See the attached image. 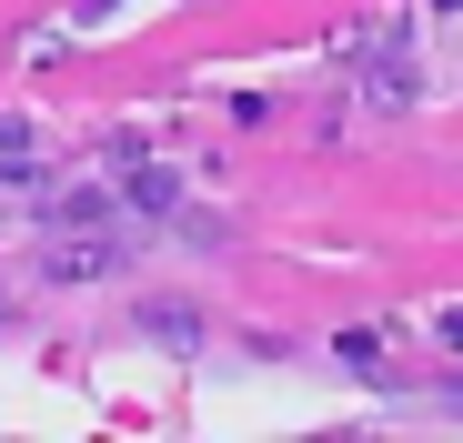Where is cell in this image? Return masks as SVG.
<instances>
[{
  "label": "cell",
  "mask_w": 463,
  "mask_h": 443,
  "mask_svg": "<svg viewBox=\"0 0 463 443\" xmlns=\"http://www.w3.org/2000/svg\"><path fill=\"white\" fill-rule=\"evenodd\" d=\"M111 262H121L111 222H61V232L41 242V282H101Z\"/></svg>",
  "instance_id": "6da1fadb"
},
{
  "label": "cell",
  "mask_w": 463,
  "mask_h": 443,
  "mask_svg": "<svg viewBox=\"0 0 463 443\" xmlns=\"http://www.w3.org/2000/svg\"><path fill=\"white\" fill-rule=\"evenodd\" d=\"M121 202H131V212H162V222H172V212H182V182H172V172H151V162L131 152V162H121Z\"/></svg>",
  "instance_id": "7a4b0ae2"
},
{
  "label": "cell",
  "mask_w": 463,
  "mask_h": 443,
  "mask_svg": "<svg viewBox=\"0 0 463 443\" xmlns=\"http://www.w3.org/2000/svg\"><path fill=\"white\" fill-rule=\"evenodd\" d=\"M363 91H373L383 111H403V101L423 91V71H413V51H373V71H363Z\"/></svg>",
  "instance_id": "3957f363"
},
{
  "label": "cell",
  "mask_w": 463,
  "mask_h": 443,
  "mask_svg": "<svg viewBox=\"0 0 463 443\" xmlns=\"http://www.w3.org/2000/svg\"><path fill=\"white\" fill-rule=\"evenodd\" d=\"M41 162V141H31V121H0V182H21Z\"/></svg>",
  "instance_id": "277c9868"
},
{
  "label": "cell",
  "mask_w": 463,
  "mask_h": 443,
  "mask_svg": "<svg viewBox=\"0 0 463 443\" xmlns=\"http://www.w3.org/2000/svg\"><path fill=\"white\" fill-rule=\"evenodd\" d=\"M353 51L373 61V51H403V11H373V21H353Z\"/></svg>",
  "instance_id": "5b68a950"
},
{
  "label": "cell",
  "mask_w": 463,
  "mask_h": 443,
  "mask_svg": "<svg viewBox=\"0 0 463 443\" xmlns=\"http://www.w3.org/2000/svg\"><path fill=\"white\" fill-rule=\"evenodd\" d=\"M333 353L353 363V373H383V333H333Z\"/></svg>",
  "instance_id": "8992f818"
},
{
  "label": "cell",
  "mask_w": 463,
  "mask_h": 443,
  "mask_svg": "<svg viewBox=\"0 0 463 443\" xmlns=\"http://www.w3.org/2000/svg\"><path fill=\"white\" fill-rule=\"evenodd\" d=\"M433 343H443V353H463V303H453V313H433Z\"/></svg>",
  "instance_id": "52a82bcc"
},
{
  "label": "cell",
  "mask_w": 463,
  "mask_h": 443,
  "mask_svg": "<svg viewBox=\"0 0 463 443\" xmlns=\"http://www.w3.org/2000/svg\"><path fill=\"white\" fill-rule=\"evenodd\" d=\"M433 11H463V0H433Z\"/></svg>",
  "instance_id": "ba28073f"
}]
</instances>
